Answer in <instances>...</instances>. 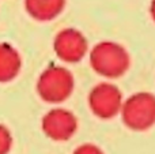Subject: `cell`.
<instances>
[{
    "label": "cell",
    "instance_id": "obj_1",
    "mask_svg": "<svg viewBox=\"0 0 155 154\" xmlns=\"http://www.w3.org/2000/svg\"><path fill=\"white\" fill-rule=\"evenodd\" d=\"M131 59L123 45L113 41H102L90 51V65L98 75L117 79L128 71Z\"/></svg>",
    "mask_w": 155,
    "mask_h": 154
},
{
    "label": "cell",
    "instance_id": "obj_2",
    "mask_svg": "<svg viewBox=\"0 0 155 154\" xmlns=\"http://www.w3.org/2000/svg\"><path fill=\"white\" fill-rule=\"evenodd\" d=\"M75 81L68 68L49 65L40 74L35 83L38 97L48 104H60L72 94Z\"/></svg>",
    "mask_w": 155,
    "mask_h": 154
},
{
    "label": "cell",
    "instance_id": "obj_3",
    "mask_svg": "<svg viewBox=\"0 0 155 154\" xmlns=\"http://www.w3.org/2000/svg\"><path fill=\"white\" fill-rule=\"evenodd\" d=\"M121 120L132 131H146L155 126V95L148 92L132 94L123 102Z\"/></svg>",
    "mask_w": 155,
    "mask_h": 154
},
{
    "label": "cell",
    "instance_id": "obj_4",
    "mask_svg": "<svg viewBox=\"0 0 155 154\" xmlns=\"http://www.w3.org/2000/svg\"><path fill=\"white\" fill-rule=\"evenodd\" d=\"M87 101L90 111L102 120H109L120 113L124 102L120 89L107 82L95 85L88 93Z\"/></svg>",
    "mask_w": 155,
    "mask_h": 154
},
{
    "label": "cell",
    "instance_id": "obj_5",
    "mask_svg": "<svg viewBox=\"0 0 155 154\" xmlns=\"http://www.w3.org/2000/svg\"><path fill=\"white\" fill-rule=\"evenodd\" d=\"M41 128L42 132L52 141H68L78 130V119L68 109L53 108L42 116Z\"/></svg>",
    "mask_w": 155,
    "mask_h": 154
},
{
    "label": "cell",
    "instance_id": "obj_6",
    "mask_svg": "<svg viewBox=\"0 0 155 154\" xmlns=\"http://www.w3.org/2000/svg\"><path fill=\"white\" fill-rule=\"evenodd\" d=\"M53 51L65 63H78L86 56L88 42L82 32L74 27L60 30L53 40Z\"/></svg>",
    "mask_w": 155,
    "mask_h": 154
},
{
    "label": "cell",
    "instance_id": "obj_7",
    "mask_svg": "<svg viewBox=\"0 0 155 154\" xmlns=\"http://www.w3.org/2000/svg\"><path fill=\"white\" fill-rule=\"evenodd\" d=\"M27 15L37 22H51L64 11L67 0H23Z\"/></svg>",
    "mask_w": 155,
    "mask_h": 154
},
{
    "label": "cell",
    "instance_id": "obj_8",
    "mask_svg": "<svg viewBox=\"0 0 155 154\" xmlns=\"http://www.w3.org/2000/svg\"><path fill=\"white\" fill-rule=\"evenodd\" d=\"M22 56L10 42H0V83H8L19 75Z\"/></svg>",
    "mask_w": 155,
    "mask_h": 154
},
{
    "label": "cell",
    "instance_id": "obj_9",
    "mask_svg": "<svg viewBox=\"0 0 155 154\" xmlns=\"http://www.w3.org/2000/svg\"><path fill=\"white\" fill-rule=\"evenodd\" d=\"M12 146V135L7 126L0 123V154H8Z\"/></svg>",
    "mask_w": 155,
    "mask_h": 154
},
{
    "label": "cell",
    "instance_id": "obj_10",
    "mask_svg": "<svg viewBox=\"0 0 155 154\" xmlns=\"http://www.w3.org/2000/svg\"><path fill=\"white\" fill-rule=\"evenodd\" d=\"M74 154H102V152L97 146H94V145L86 143L78 147L75 152H74Z\"/></svg>",
    "mask_w": 155,
    "mask_h": 154
},
{
    "label": "cell",
    "instance_id": "obj_11",
    "mask_svg": "<svg viewBox=\"0 0 155 154\" xmlns=\"http://www.w3.org/2000/svg\"><path fill=\"white\" fill-rule=\"evenodd\" d=\"M150 15L153 18V21L155 22V0H151V4H150Z\"/></svg>",
    "mask_w": 155,
    "mask_h": 154
}]
</instances>
